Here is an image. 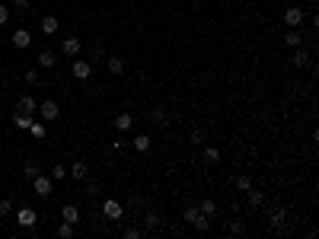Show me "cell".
I'll return each instance as SVG.
<instances>
[{
  "label": "cell",
  "mask_w": 319,
  "mask_h": 239,
  "mask_svg": "<svg viewBox=\"0 0 319 239\" xmlns=\"http://www.w3.org/2000/svg\"><path fill=\"white\" fill-rule=\"evenodd\" d=\"M182 220L188 223V227H195L198 230V233H208V230H211V217H205L198 210V204H188L185 210H182Z\"/></svg>",
  "instance_id": "1"
},
{
  "label": "cell",
  "mask_w": 319,
  "mask_h": 239,
  "mask_svg": "<svg viewBox=\"0 0 319 239\" xmlns=\"http://www.w3.org/2000/svg\"><path fill=\"white\" fill-rule=\"evenodd\" d=\"M268 227H271V233L275 236H284V233H290L287 230V210H271V217H268Z\"/></svg>",
  "instance_id": "2"
},
{
  "label": "cell",
  "mask_w": 319,
  "mask_h": 239,
  "mask_svg": "<svg viewBox=\"0 0 319 239\" xmlns=\"http://www.w3.org/2000/svg\"><path fill=\"white\" fill-rule=\"evenodd\" d=\"M99 214H103L106 220H121V217H125V207H121V201H115V198H106Z\"/></svg>",
  "instance_id": "3"
},
{
  "label": "cell",
  "mask_w": 319,
  "mask_h": 239,
  "mask_svg": "<svg viewBox=\"0 0 319 239\" xmlns=\"http://www.w3.org/2000/svg\"><path fill=\"white\" fill-rule=\"evenodd\" d=\"M32 191H35L38 198H48L51 191H54V179H51V175H42V172H38L35 179H32Z\"/></svg>",
  "instance_id": "4"
},
{
  "label": "cell",
  "mask_w": 319,
  "mask_h": 239,
  "mask_svg": "<svg viewBox=\"0 0 319 239\" xmlns=\"http://www.w3.org/2000/svg\"><path fill=\"white\" fill-rule=\"evenodd\" d=\"M35 115H42V121H54V118L61 115V105H58L54 99H45V102H38Z\"/></svg>",
  "instance_id": "5"
},
{
  "label": "cell",
  "mask_w": 319,
  "mask_h": 239,
  "mask_svg": "<svg viewBox=\"0 0 319 239\" xmlns=\"http://www.w3.org/2000/svg\"><path fill=\"white\" fill-rule=\"evenodd\" d=\"M290 64H294L297 70H313V58H310V51H303V48H297V51H294Z\"/></svg>",
  "instance_id": "6"
},
{
  "label": "cell",
  "mask_w": 319,
  "mask_h": 239,
  "mask_svg": "<svg viewBox=\"0 0 319 239\" xmlns=\"http://www.w3.org/2000/svg\"><path fill=\"white\" fill-rule=\"evenodd\" d=\"M71 73H73V80H90L93 61H73V64H71Z\"/></svg>",
  "instance_id": "7"
},
{
  "label": "cell",
  "mask_w": 319,
  "mask_h": 239,
  "mask_svg": "<svg viewBox=\"0 0 319 239\" xmlns=\"http://www.w3.org/2000/svg\"><path fill=\"white\" fill-rule=\"evenodd\" d=\"M61 51H64V54H67V58H77V54H80V51H83V42H80V38H77V35H67V38H64V42H61Z\"/></svg>",
  "instance_id": "8"
},
{
  "label": "cell",
  "mask_w": 319,
  "mask_h": 239,
  "mask_svg": "<svg viewBox=\"0 0 319 239\" xmlns=\"http://www.w3.org/2000/svg\"><path fill=\"white\" fill-rule=\"evenodd\" d=\"M284 23H287V29H300L303 10H300V6H287V10H284Z\"/></svg>",
  "instance_id": "9"
},
{
  "label": "cell",
  "mask_w": 319,
  "mask_h": 239,
  "mask_svg": "<svg viewBox=\"0 0 319 239\" xmlns=\"http://www.w3.org/2000/svg\"><path fill=\"white\" fill-rule=\"evenodd\" d=\"M16 220H19V227L29 230V227H35V223H38V214H35L32 207H19V210H16Z\"/></svg>",
  "instance_id": "10"
},
{
  "label": "cell",
  "mask_w": 319,
  "mask_h": 239,
  "mask_svg": "<svg viewBox=\"0 0 319 239\" xmlns=\"http://www.w3.org/2000/svg\"><path fill=\"white\" fill-rule=\"evenodd\" d=\"M131 128H134V115L131 112H118L115 115V131L118 134H128Z\"/></svg>",
  "instance_id": "11"
},
{
  "label": "cell",
  "mask_w": 319,
  "mask_h": 239,
  "mask_svg": "<svg viewBox=\"0 0 319 239\" xmlns=\"http://www.w3.org/2000/svg\"><path fill=\"white\" fill-rule=\"evenodd\" d=\"M10 42H13V48H19V51H23V48L32 45V32H29V29H16V32L10 35Z\"/></svg>",
  "instance_id": "12"
},
{
  "label": "cell",
  "mask_w": 319,
  "mask_h": 239,
  "mask_svg": "<svg viewBox=\"0 0 319 239\" xmlns=\"http://www.w3.org/2000/svg\"><path fill=\"white\" fill-rule=\"evenodd\" d=\"M35 108H38V102L32 99L29 93H23V96H19V99H16V112H26V115H35Z\"/></svg>",
  "instance_id": "13"
},
{
  "label": "cell",
  "mask_w": 319,
  "mask_h": 239,
  "mask_svg": "<svg viewBox=\"0 0 319 239\" xmlns=\"http://www.w3.org/2000/svg\"><path fill=\"white\" fill-rule=\"evenodd\" d=\"M246 201H249V207H252V210H259L262 204H265V191H259V188H246Z\"/></svg>",
  "instance_id": "14"
},
{
  "label": "cell",
  "mask_w": 319,
  "mask_h": 239,
  "mask_svg": "<svg viewBox=\"0 0 319 239\" xmlns=\"http://www.w3.org/2000/svg\"><path fill=\"white\" fill-rule=\"evenodd\" d=\"M61 220H67V223L77 227V223H80V210L73 207V204H64V207H61Z\"/></svg>",
  "instance_id": "15"
},
{
  "label": "cell",
  "mask_w": 319,
  "mask_h": 239,
  "mask_svg": "<svg viewBox=\"0 0 319 239\" xmlns=\"http://www.w3.org/2000/svg\"><path fill=\"white\" fill-rule=\"evenodd\" d=\"M86 175H90V166H86V163H83V160H77V163H73V166H71V179H77V182H83V179H86Z\"/></svg>",
  "instance_id": "16"
},
{
  "label": "cell",
  "mask_w": 319,
  "mask_h": 239,
  "mask_svg": "<svg viewBox=\"0 0 319 239\" xmlns=\"http://www.w3.org/2000/svg\"><path fill=\"white\" fill-rule=\"evenodd\" d=\"M35 61H38V67H42V70H51V67L58 64V54H54V51H42Z\"/></svg>",
  "instance_id": "17"
},
{
  "label": "cell",
  "mask_w": 319,
  "mask_h": 239,
  "mask_svg": "<svg viewBox=\"0 0 319 239\" xmlns=\"http://www.w3.org/2000/svg\"><path fill=\"white\" fill-rule=\"evenodd\" d=\"M150 118H153V125H160V128H166V125H169V112H166L163 105L153 108V112H150Z\"/></svg>",
  "instance_id": "18"
},
{
  "label": "cell",
  "mask_w": 319,
  "mask_h": 239,
  "mask_svg": "<svg viewBox=\"0 0 319 239\" xmlns=\"http://www.w3.org/2000/svg\"><path fill=\"white\" fill-rule=\"evenodd\" d=\"M32 118H35V115H26V112H16V115H13V125H16L19 131H29Z\"/></svg>",
  "instance_id": "19"
},
{
  "label": "cell",
  "mask_w": 319,
  "mask_h": 239,
  "mask_svg": "<svg viewBox=\"0 0 319 239\" xmlns=\"http://www.w3.org/2000/svg\"><path fill=\"white\" fill-rule=\"evenodd\" d=\"M198 210H201L205 217H211V220H214V217H217V201H214V198H205V201L198 204Z\"/></svg>",
  "instance_id": "20"
},
{
  "label": "cell",
  "mask_w": 319,
  "mask_h": 239,
  "mask_svg": "<svg viewBox=\"0 0 319 239\" xmlns=\"http://www.w3.org/2000/svg\"><path fill=\"white\" fill-rule=\"evenodd\" d=\"M131 143H134V150H138V153H147V150L153 147V140L147 137V134H138V137H134Z\"/></svg>",
  "instance_id": "21"
},
{
  "label": "cell",
  "mask_w": 319,
  "mask_h": 239,
  "mask_svg": "<svg viewBox=\"0 0 319 239\" xmlns=\"http://www.w3.org/2000/svg\"><path fill=\"white\" fill-rule=\"evenodd\" d=\"M58 16H42V32L45 35H54V32H58Z\"/></svg>",
  "instance_id": "22"
},
{
  "label": "cell",
  "mask_w": 319,
  "mask_h": 239,
  "mask_svg": "<svg viewBox=\"0 0 319 239\" xmlns=\"http://www.w3.org/2000/svg\"><path fill=\"white\" fill-rule=\"evenodd\" d=\"M106 67H108L112 73H121V70H125V61H121L118 54H108V58H106Z\"/></svg>",
  "instance_id": "23"
},
{
  "label": "cell",
  "mask_w": 319,
  "mask_h": 239,
  "mask_svg": "<svg viewBox=\"0 0 319 239\" xmlns=\"http://www.w3.org/2000/svg\"><path fill=\"white\" fill-rule=\"evenodd\" d=\"M284 42H287L290 48H300V45H303V35H300V29H287V35H284Z\"/></svg>",
  "instance_id": "24"
},
{
  "label": "cell",
  "mask_w": 319,
  "mask_h": 239,
  "mask_svg": "<svg viewBox=\"0 0 319 239\" xmlns=\"http://www.w3.org/2000/svg\"><path fill=\"white\" fill-rule=\"evenodd\" d=\"M144 227H147V230H160V227H163V217H160V214H147V217H144Z\"/></svg>",
  "instance_id": "25"
},
{
  "label": "cell",
  "mask_w": 319,
  "mask_h": 239,
  "mask_svg": "<svg viewBox=\"0 0 319 239\" xmlns=\"http://www.w3.org/2000/svg\"><path fill=\"white\" fill-rule=\"evenodd\" d=\"M51 179H54V182L67 179V166H64V163H54V166H51Z\"/></svg>",
  "instance_id": "26"
},
{
  "label": "cell",
  "mask_w": 319,
  "mask_h": 239,
  "mask_svg": "<svg viewBox=\"0 0 319 239\" xmlns=\"http://www.w3.org/2000/svg\"><path fill=\"white\" fill-rule=\"evenodd\" d=\"M205 163H211V166H214V163H220V150H217V147H205Z\"/></svg>",
  "instance_id": "27"
},
{
  "label": "cell",
  "mask_w": 319,
  "mask_h": 239,
  "mask_svg": "<svg viewBox=\"0 0 319 239\" xmlns=\"http://www.w3.org/2000/svg\"><path fill=\"white\" fill-rule=\"evenodd\" d=\"M29 134H32V137H45V121H35V118H32Z\"/></svg>",
  "instance_id": "28"
},
{
  "label": "cell",
  "mask_w": 319,
  "mask_h": 239,
  "mask_svg": "<svg viewBox=\"0 0 319 239\" xmlns=\"http://www.w3.org/2000/svg\"><path fill=\"white\" fill-rule=\"evenodd\" d=\"M144 236V230H138V227H125L121 230V239H141Z\"/></svg>",
  "instance_id": "29"
},
{
  "label": "cell",
  "mask_w": 319,
  "mask_h": 239,
  "mask_svg": "<svg viewBox=\"0 0 319 239\" xmlns=\"http://www.w3.org/2000/svg\"><path fill=\"white\" fill-rule=\"evenodd\" d=\"M58 236H61V239H73V223H67V220H64V223L58 227Z\"/></svg>",
  "instance_id": "30"
},
{
  "label": "cell",
  "mask_w": 319,
  "mask_h": 239,
  "mask_svg": "<svg viewBox=\"0 0 319 239\" xmlns=\"http://www.w3.org/2000/svg\"><path fill=\"white\" fill-rule=\"evenodd\" d=\"M23 172H26V179H35V175L42 172V166H38V163H26V169H23Z\"/></svg>",
  "instance_id": "31"
},
{
  "label": "cell",
  "mask_w": 319,
  "mask_h": 239,
  "mask_svg": "<svg viewBox=\"0 0 319 239\" xmlns=\"http://www.w3.org/2000/svg\"><path fill=\"white\" fill-rule=\"evenodd\" d=\"M236 188H240V191H246V188H252V182H249V175H236Z\"/></svg>",
  "instance_id": "32"
},
{
  "label": "cell",
  "mask_w": 319,
  "mask_h": 239,
  "mask_svg": "<svg viewBox=\"0 0 319 239\" xmlns=\"http://www.w3.org/2000/svg\"><path fill=\"white\" fill-rule=\"evenodd\" d=\"M10 214H13V204L6 198H0V217H10Z\"/></svg>",
  "instance_id": "33"
},
{
  "label": "cell",
  "mask_w": 319,
  "mask_h": 239,
  "mask_svg": "<svg viewBox=\"0 0 319 239\" xmlns=\"http://www.w3.org/2000/svg\"><path fill=\"white\" fill-rule=\"evenodd\" d=\"M227 230H230L233 236H240V233H243V220H230V223H227Z\"/></svg>",
  "instance_id": "34"
},
{
  "label": "cell",
  "mask_w": 319,
  "mask_h": 239,
  "mask_svg": "<svg viewBox=\"0 0 319 239\" xmlns=\"http://www.w3.org/2000/svg\"><path fill=\"white\" fill-rule=\"evenodd\" d=\"M6 23H10V6L0 3V26H6Z\"/></svg>",
  "instance_id": "35"
},
{
  "label": "cell",
  "mask_w": 319,
  "mask_h": 239,
  "mask_svg": "<svg viewBox=\"0 0 319 239\" xmlns=\"http://www.w3.org/2000/svg\"><path fill=\"white\" fill-rule=\"evenodd\" d=\"M38 80H42V77H38V70H26V83H38Z\"/></svg>",
  "instance_id": "36"
},
{
  "label": "cell",
  "mask_w": 319,
  "mask_h": 239,
  "mask_svg": "<svg viewBox=\"0 0 319 239\" xmlns=\"http://www.w3.org/2000/svg\"><path fill=\"white\" fill-rule=\"evenodd\" d=\"M192 143H195V147H201V143H205V134H201V131H192Z\"/></svg>",
  "instance_id": "37"
},
{
  "label": "cell",
  "mask_w": 319,
  "mask_h": 239,
  "mask_svg": "<svg viewBox=\"0 0 319 239\" xmlns=\"http://www.w3.org/2000/svg\"><path fill=\"white\" fill-rule=\"evenodd\" d=\"M99 58H106V51H103V45H93V61H99Z\"/></svg>",
  "instance_id": "38"
},
{
  "label": "cell",
  "mask_w": 319,
  "mask_h": 239,
  "mask_svg": "<svg viewBox=\"0 0 319 239\" xmlns=\"http://www.w3.org/2000/svg\"><path fill=\"white\" fill-rule=\"evenodd\" d=\"M83 191H86V198H96V191H99V188H96V185H93V182H90V185H86Z\"/></svg>",
  "instance_id": "39"
},
{
  "label": "cell",
  "mask_w": 319,
  "mask_h": 239,
  "mask_svg": "<svg viewBox=\"0 0 319 239\" xmlns=\"http://www.w3.org/2000/svg\"><path fill=\"white\" fill-rule=\"evenodd\" d=\"M13 6L16 10H29V0H13Z\"/></svg>",
  "instance_id": "40"
}]
</instances>
